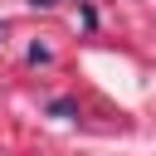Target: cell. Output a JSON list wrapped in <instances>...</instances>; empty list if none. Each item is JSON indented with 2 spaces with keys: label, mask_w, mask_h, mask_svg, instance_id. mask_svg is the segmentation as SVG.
<instances>
[{
  "label": "cell",
  "mask_w": 156,
  "mask_h": 156,
  "mask_svg": "<svg viewBox=\"0 0 156 156\" xmlns=\"http://www.w3.org/2000/svg\"><path fill=\"white\" fill-rule=\"evenodd\" d=\"M29 5H39V10H49V5H58V0H29Z\"/></svg>",
  "instance_id": "obj_1"
}]
</instances>
